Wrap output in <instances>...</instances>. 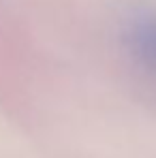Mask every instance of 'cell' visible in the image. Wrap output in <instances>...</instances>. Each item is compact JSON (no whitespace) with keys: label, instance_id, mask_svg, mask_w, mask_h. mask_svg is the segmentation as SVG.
Wrapping results in <instances>:
<instances>
[{"label":"cell","instance_id":"obj_1","mask_svg":"<svg viewBox=\"0 0 156 158\" xmlns=\"http://www.w3.org/2000/svg\"><path fill=\"white\" fill-rule=\"evenodd\" d=\"M124 41L137 66L156 79V13L145 11L135 15L126 26Z\"/></svg>","mask_w":156,"mask_h":158}]
</instances>
